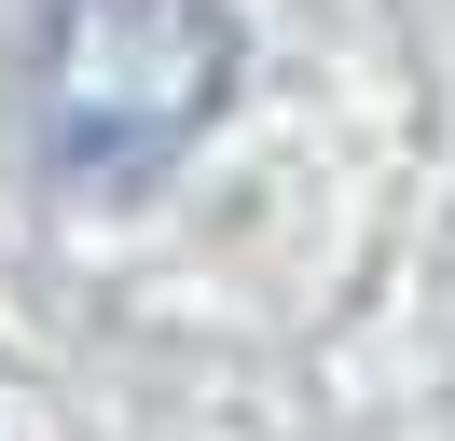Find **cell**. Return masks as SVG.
Instances as JSON below:
<instances>
[{"label": "cell", "instance_id": "6da1fadb", "mask_svg": "<svg viewBox=\"0 0 455 441\" xmlns=\"http://www.w3.org/2000/svg\"><path fill=\"white\" fill-rule=\"evenodd\" d=\"M221 97H235V0H69L42 42V152L84 193L180 165Z\"/></svg>", "mask_w": 455, "mask_h": 441}]
</instances>
